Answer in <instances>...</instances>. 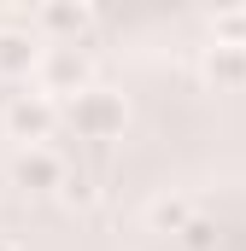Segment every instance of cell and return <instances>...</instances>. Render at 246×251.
<instances>
[{
    "label": "cell",
    "mask_w": 246,
    "mask_h": 251,
    "mask_svg": "<svg viewBox=\"0 0 246 251\" xmlns=\"http://www.w3.org/2000/svg\"><path fill=\"white\" fill-rule=\"evenodd\" d=\"M123 94H112V88H82L76 100H70V123H76V134L82 140H112V134H123Z\"/></svg>",
    "instance_id": "1"
},
{
    "label": "cell",
    "mask_w": 246,
    "mask_h": 251,
    "mask_svg": "<svg viewBox=\"0 0 246 251\" xmlns=\"http://www.w3.org/2000/svg\"><path fill=\"white\" fill-rule=\"evenodd\" d=\"M53 100L47 94H18L12 105H6V134L12 140H24V146H41L47 134H53Z\"/></svg>",
    "instance_id": "2"
},
{
    "label": "cell",
    "mask_w": 246,
    "mask_h": 251,
    "mask_svg": "<svg viewBox=\"0 0 246 251\" xmlns=\"http://www.w3.org/2000/svg\"><path fill=\"white\" fill-rule=\"evenodd\" d=\"M64 176H70V170H64L47 146H24V152H18V164H12V181H18V187H30V193H59Z\"/></svg>",
    "instance_id": "3"
},
{
    "label": "cell",
    "mask_w": 246,
    "mask_h": 251,
    "mask_svg": "<svg viewBox=\"0 0 246 251\" xmlns=\"http://www.w3.org/2000/svg\"><path fill=\"white\" fill-rule=\"evenodd\" d=\"M35 76H41V88L47 94H64V100H76L88 82V70H82V59H76V47H53V53H41V64H35Z\"/></svg>",
    "instance_id": "4"
},
{
    "label": "cell",
    "mask_w": 246,
    "mask_h": 251,
    "mask_svg": "<svg viewBox=\"0 0 246 251\" xmlns=\"http://www.w3.org/2000/svg\"><path fill=\"white\" fill-rule=\"evenodd\" d=\"M147 228H153V234H187V228H193V204H187V199H170V193L153 199V204H147Z\"/></svg>",
    "instance_id": "5"
},
{
    "label": "cell",
    "mask_w": 246,
    "mask_h": 251,
    "mask_svg": "<svg viewBox=\"0 0 246 251\" xmlns=\"http://www.w3.org/2000/svg\"><path fill=\"white\" fill-rule=\"evenodd\" d=\"M205 70H211V82H246V47H211V59H205Z\"/></svg>",
    "instance_id": "6"
},
{
    "label": "cell",
    "mask_w": 246,
    "mask_h": 251,
    "mask_svg": "<svg viewBox=\"0 0 246 251\" xmlns=\"http://www.w3.org/2000/svg\"><path fill=\"white\" fill-rule=\"evenodd\" d=\"M41 24H47V29H59V35L88 29V6H41Z\"/></svg>",
    "instance_id": "7"
},
{
    "label": "cell",
    "mask_w": 246,
    "mask_h": 251,
    "mask_svg": "<svg viewBox=\"0 0 246 251\" xmlns=\"http://www.w3.org/2000/svg\"><path fill=\"white\" fill-rule=\"evenodd\" d=\"M24 64H41L35 47H30L24 35H0V70H24Z\"/></svg>",
    "instance_id": "8"
},
{
    "label": "cell",
    "mask_w": 246,
    "mask_h": 251,
    "mask_svg": "<svg viewBox=\"0 0 246 251\" xmlns=\"http://www.w3.org/2000/svg\"><path fill=\"white\" fill-rule=\"evenodd\" d=\"M211 29H217V47H246V12H223Z\"/></svg>",
    "instance_id": "9"
},
{
    "label": "cell",
    "mask_w": 246,
    "mask_h": 251,
    "mask_svg": "<svg viewBox=\"0 0 246 251\" xmlns=\"http://www.w3.org/2000/svg\"><path fill=\"white\" fill-rule=\"evenodd\" d=\"M59 199L70 204V210H88V204H94V181H88V176H64Z\"/></svg>",
    "instance_id": "10"
},
{
    "label": "cell",
    "mask_w": 246,
    "mask_h": 251,
    "mask_svg": "<svg viewBox=\"0 0 246 251\" xmlns=\"http://www.w3.org/2000/svg\"><path fill=\"white\" fill-rule=\"evenodd\" d=\"M211 234H217L211 222H193V228L182 234V246H187V251H205V246H211Z\"/></svg>",
    "instance_id": "11"
},
{
    "label": "cell",
    "mask_w": 246,
    "mask_h": 251,
    "mask_svg": "<svg viewBox=\"0 0 246 251\" xmlns=\"http://www.w3.org/2000/svg\"><path fill=\"white\" fill-rule=\"evenodd\" d=\"M0 251H18V246H12V240H0Z\"/></svg>",
    "instance_id": "12"
}]
</instances>
